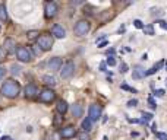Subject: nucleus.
Listing matches in <instances>:
<instances>
[{
    "label": "nucleus",
    "mask_w": 167,
    "mask_h": 140,
    "mask_svg": "<svg viewBox=\"0 0 167 140\" xmlns=\"http://www.w3.org/2000/svg\"><path fill=\"white\" fill-rule=\"evenodd\" d=\"M122 89H125V91H131V92H136V89H134V88H131V86H127V85H125V83H123V85H122Z\"/></svg>",
    "instance_id": "obj_32"
},
{
    "label": "nucleus",
    "mask_w": 167,
    "mask_h": 140,
    "mask_svg": "<svg viewBox=\"0 0 167 140\" xmlns=\"http://www.w3.org/2000/svg\"><path fill=\"white\" fill-rule=\"evenodd\" d=\"M166 69H167V61H166Z\"/></svg>",
    "instance_id": "obj_44"
},
{
    "label": "nucleus",
    "mask_w": 167,
    "mask_h": 140,
    "mask_svg": "<svg viewBox=\"0 0 167 140\" xmlns=\"http://www.w3.org/2000/svg\"><path fill=\"white\" fill-rule=\"evenodd\" d=\"M148 104H150V107L153 108V109H155V108H157V104L154 102V99H153V98H151V96L148 98Z\"/></svg>",
    "instance_id": "obj_30"
},
{
    "label": "nucleus",
    "mask_w": 167,
    "mask_h": 140,
    "mask_svg": "<svg viewBox=\"0 0 167 140\" xmlns=\"http://www.w3.org/2000/svg\"><path fill=\"white\" fill-rule=\"evenodd\" d=\"M43 82L46 83L47 86H54V85H56V79H54L53 76H50V74L43 76Z\"/></svg>",
    "instance_id": "obj_17"
},
{
    "label": "nucleus",
    "mask_w": 167,
    "mask_h": 140,
    "mask_svg": "<svg viewBox=\"0 0 167 140\" xmlns=\"http://www.w3.org/2000/svg\"><path fill=\"white\" fill-rule=\"evenodd\" d=\"M0 31H2V27H0Z\"/></svg>",
    "instance_id": "obj_46"
},
{
    "label": "nucleus",
    "mask_w": 167,
    "mask_h": 140,
    "mask_svg": "<svg viewBox=\"0 0 167 140\" xmlns=\"http://www.w3.org/2000/svg\"><path fill=\"white\" fill-rule=\"evenodd\" d=\"M2 47H3V48H5V50L7 51V54L16 53V44H15V41L12 40V38H6Z\"/></svg>",
    "instance_id": "obj_10"
},
{
    "label": "nucleus",
    "mask_w": 167,
    "mask_h": 140,
    "mask_svg": "<svg viewBox=\"0 0 167 140\" xmlns=\"http://www.w3.org/2000/svg\"><path fill=\"white\" fill-rule=\"evenodd\" d=\"M7 57V51L3 48V47H0V61H5Z\"/></svg>",
    "instance_id": "obj_23"
},
{
    "label": "nucleus",
    "mask_w": 167,
    "mask_h": 140,
    "mask_svg": "<svg viewBox=\"0 0 167 140\" xmlns=\"http://www.w3.org/2000/svg\"><path fill=\"white\" fill-rule=\"evenodd\" d=\"M163 64H164V61H163V60L158 61V63H155V66H154V69H155V70L158 72V70H160L161 67H163Z\"/></svg>",
    "instance_id": "obj_33"
},
{
    "label": "nucleus",
    "mask_w": 167,
    "mask_h": 140,
    "mask_svg": "<svg viewBox=\"0 0 167 140\" xmlns=\"http://www.w3.org/2000/svg\"><path fill=\"white\" fill-rule=\"evenodd\" d=\"M106 63L108 64V66H116V60H114V57H108Z\"/></svg>",
    "instance_id": "obj_29"
},
{
    "label": "nucleus",
    "mask_w": 167,
    "mask_h": 140,
    "mask_svg": "<svg viewBox=\"0 0 167 140\" xmlns=\"http://www.w3.org/2000/svg\"><path fill=\"white\" fill-rule=\"evenodd\" d=\"M28 40L29 41H34V40H38V37H40V32L38 31H29V32L27 34Z\"/></svg>",
    "instance_id": "obj_20"
},
{
    "label": "nucleus",
    "mask_w": 167,
    "mask_h": 140,
    "mask_svg": "<svg viewBox=\"0 0 167 140\" xmlns=\"http://www.w3.org/2000/svg\"><path fill=\"white\" fill-rule=\"evenodd\" d=\"M107 45V41H103V42H100V44H98V47H100V48H101V47H106Z\"/></svg>",
    "instance_id": "obj_40"
},
{
    "label": "nucleus",
    "mask_w": 167,
    "mask_h": 140,
    "mask_svg": "<svg viewBox=\"0 0 167 140\" xmlns=\"http://www.w3.org/2000/svg\"><path fill=\"white\" fill-rule=\"evenodd\" d=\"M53 35L51 34H41L40 37H38V40H37V45L40 47L41 51H48V50H51V47H53Z\"/></svg>",
    "instance_id": "obj_2"
},
{
    "label": "nucleus",
    "mask_w": 167,
    "mask_h": 140,
    "mask_svg": "<svg viewBox=\"0 0 167 140\" xmlns=\"http://www.w3.org/2000/svg\"><path fill=\"white\" fill-rule=\"evenodd\" d=\"M145 76H147V72H145L142 67L135 66L134 73H132V77H134V79H142V77H145Z\"/></svg>",
    "instance_id": "obj_14"
},
{
    "label": "nucleus",
    "mask_w": 167,
    "mask_h": 140,
    "mask_svg": "<svg viewBox=\"0 0 167 140\" xmlns=\"http://www.w3.org/2000/svg\"><path fill=\"white\" fill-rule=\"evenodd\" d=\"M51 34H53L56 38H65V37H66V31H65L63 27L59 25V23L53 25V28H51Z\"/></svg>",
    "instance_id": "obj_13"
},
{
    "label": "nucleus",
    "mask_w": 167,
    "mask_h": 140,
    "mask_svg": "<svg viewBox=\"0 0 167 140\" xmlns=\"http://www.w3.org/2000/svg\"><path fill=\"white\" fill-rule=\"evenodd\" d=\"M120 72H122V73H126V72H127V64H126V63H122V64H120Z\"/></svg>",
    "instance_id": "obj_34"
},
{
    "label": "nucleus",
    "mask_w": 167,
    "mask_h": 140,
    "mask_svg": "<svg viewBox=\"0 0 167 140\" xmlns=\"http://www.w3.org/2000/svg\"><path fill=\"white\" fill-rule=\"evenodd\" d=\"M67 102L66 101H63V99H60V101H57V105H56V109H57V113L60 114V115H63V114H66V111H67Z\"/></svg>",
    "instance_id": "obj_16"
},
{
    "label": "nucleus",
    "mask_w": 167,
    "mask_h": 140,
    "mask_svg": "<svg viewBox=\"0 0 167 140\" xmlns=\"http://www.w3.org/2000/svg\"><path fill=\"white\" fill-rule=\"evenodd\" d=\"M107 54H108V56H110V54H114V50H113V48H110V50L107 51Z\"/></svg>",
    "instance_id": "obj_42"
},
{
    "label": "nucleus",
    "mask_w": 167,
    "mask_h": 140,
    "mask_svg": "<svg viewBox=\"0 0 167 140\" xmlns=\"http://www.w3.org/2000/svg\"><path fill=\"white\" fill-rule=\"evenodd\" d=\"M100 70H103V72L106 70V63H104V61H103V63L100 64Z\"/></svg>",
    "instance_id": "obj_39"
},
{
    "label": "nucleus",
    "mask_w": 167,
    "mask_h": 140,
    "mask_svg": "<svg viewBox=\"0 0 167 140\" xmlns=\"http://www.w3.org/2000/svg\"><path fill=\"white\" fill-rule=\"evenodd\" d=\"M44 15H46L47 19H51L57 15V5L54 2H47L44 5Z\"/></svg>",
    "instance_id": "obj_6"
},
{
    "label": "nucleus",
    "mask_w": 167,
    "mask_h": 140,
    "mask_svg": "<svg viewBox=\"0 0 167 140\" xmlns=\"http://www.w3.org/2000/svg\"><path fill=\"white\" fill-rule=\"evenodd\" d=\"M75 73V64L74 61H66L63 67L60 69V76L62 79H69V77H72V74Z\"/></svg>",
    "instance_id": "obj_4"
},
{
    "label": "nucleus",
    "mask_w": 167,
    "mask_h": 140,
    "mask_svg": "<svg viewBox=\"0 0 167 140\" xmlns=\"http://www.w3.org/2000/svg\"><path fill=\"white\" fill-rule=\"evenodd\" d=\"M151 130H153V133H157V126L153 124V128H151Z\"/></svg>",
    "instance_id": "obj_41"
},
{
    "label": "nucleus",
    "mask_w": 167,
    "mask_h": 140,
    "mask_svg": "<svg viewBox=\"0 0 167 140\" xmlns=\"http://www.w3.org/2000/svg\"><path fill=\"white\" fill-rule=\"evenodd\" d=\"M16 57H18V60L22 61V63H28V61H31V51L28 50L27 47L24 45H18L16 47Z\"/></svg>",
    "instance_id": "obj_3"
},
{
    "label": "nucleus",
    "mask_w": 167,
    "mask_h": 140,
    "mask_svg": "<svg viewBox=\"0 0 167 140\" xmlns=\"http://www.w3.org/2000/svg\"><path fill=\"white\" fill-rule=\"evenodd\" d=\"M158 23H160V27L163 28V29H166V31H167V22H164V20H160Z\"/></svg>",
    "instance_id": "obj_37"
},
{
    "label": "nucleus",
    "mask_w": 167,
    "mask_h": 140,
    "mask_svg": "<svg viewBox=\"0 0 167 140\" xmlns=\"http://www.w3.org/2000/svg\"><path fill=\"white\" fill-rule=\"evenodd\" d=\"M53 124H54L56 127H57V126H60V124H62V117H60V115H56V117H54Z\"/></svg>",
    "instance_id": "obj_27"
},
{
    "label": "nucleus",
    "mask_w": 167,
    "mask_h": 140,
    "mask_svg": "<svg viewBox=\"0 0 167 140\" xmlns=\"http://www.w3.org/2000/svg\"><path fill=\"white\" fill-rule=\"evenodd\" d=\"M2 140H12V139H10L9 136H3V137H2Z\"/></svg>",
    "instance_id": "obj_43"
},
{
    "label": "nucleus",
    "mask_w": 167,
    "mask_h": 140,
    "mask_svg": "<svg viewBox=\"0 0 167 140\" xmlns=\"http://www.w3.org/2000/svg\"><path fill=\"white\" fill-rule=\"evenodd\" d=\"M21 92V86L19 83L13 79H7L5 83H3V86H2V93H3V96H6V98H10V99H13L16 98Z\"/></svg>",
    "instance_id": "obj_1"
},
{
    "label": "nucleus",
    "mask_w": 167,
    "mask_h": 140,
    "mask_svg": "<svg viewBox=\"0 0 167 140\" xmlns=\"http://www.w3.org/2000/svg\"><path fill=\"white\" fill-rule=\"evenodd\" d=\"M37 93H38V89H37V86H35L34 83H29V85L25 86V96H27L28 99L35 98V96H37Z\"/></svg>",
    "instance_id": "obj_11"
},
{
    "label": "nucleus",
    "mask_w": 167,
    "mask_h": 140,
    "mask_svg": "<svg viewBox=\"0 0 167 140\" xmlns=\"http://www.w3.org/2000/svg\"><path fill=\"white\" fill-rule=\"evenodd\" d=\"M5 74H6V69H5V67H0V79H2Z\"/></svg>",
    "instance_id": "obj_38"
},
{
    "label": "nucleus",
    "mask_w": 167,
    "mask_h": 140,
    "mask_svg": "<svg viewBox=\"0 0 167 140\" xmlns=\"http://www.w3.org/2000/svg\"><path fill=\"white\" fill-rule=\"evenodd\" d=\"M48 69L53 70V72L60 70L62 69V59L60 57H53V59H50V60H48Z\"/></svg>",
    "instance_id": "obj_12"
},
{
    "label": "nucleus",
    "mask_w": 167,
    "mask_h": 140,
    "mask_svg": "<svg viewBox=\"0 0 167 140\" xmlns=\"http://www.w3.org/2000/svg\"><path fill=\"white\" fill-rule=\"evenodd\" d=\"M82 113H84V108H82V105H81L79 102H76V104L72 105V115H74L75 118L82 117Z\"/></svg>",
    "instance_id": "obj_15"
},
{
    "label": "nucleus",
    "mask_w": 167,
    "mask_h": 140,
    "mask_svg": "<svg viewBox=\"0 0 167 140\" xmlns=\"http://www.w3.org/2000/svg\"><path fill=\"white\" fill-rule=\"evenodd\" d=\"M101 115V108L100 105H97V104H93V105H89V109H88V118L93 121H98Z\"/></svg>",
    "instance_id": "obj_8"
},
{
    "label": "nucleus",
    "mask_w": 167,
    "mask_h": 140,
    "mask_svg": "<svg viewBox=\"0 0 167 140\" xmlns=\"http://www.w3.org/2000/svg\"><path fill=\"white\" fill-rule=\"evenodd\" d=\"M89 28H91V25H89L88 20H79V22L75 25L74 31L78 37H84V35H87V32L89 31Z\"/></svg>",
    "instance_id": "obj_5"
},
{
    "label": "nucleus",
    "mask_w": 167,
    "mask_h": 140,
    "mask_svg": "<svg viewBox=\"0 0 167 140\" xmlns=\"http://www.w3.org/2000/svg\"><path fill=\"white\" fill-rule=\"evenodd\" d=\"M134 25H135V28H138V29H144V23H142L139 19H135Z\"/></svg>",
    "instance_id": "obj_26"
},
{
    "label": "nucleus",
    "mask_w": 167,
    "mask_h": 140,
    "mask_svg": "<svg viewBox=\"0 0 167 140\" xmlns=\"http://www.w3.org/2000/svg\"><path fill=\"white\" fill-rule=\"evenodd\" d=\"M54 98H56V93H54V91H51V89H43L40 93V101L41 102H44V104H50V102H53Z\"/></svg>",
    "instance_id": "obj_7"
},
{
    "label": "nucleus",
    "mask_w": 167,
    "mask_h": 140,
    "mask_svg": "<svg viewBox=\"0 0 167 140\" xmlns=\"http://www.w3.org/2000/svg\"><path fill=\"white\" fill-rule=\"evenodd\" d=\"M0 20H2V22H6L7 20V10H6L5 3L0 5Z\"/></svg>",
    "instance_id": "obj_18"
},
{
    "label": "nucleus",
    "mask_w": 167,
    "mask_h": 140,
    "mask_svg": "<svg viewBox=\"0 0 167 140\" xmlns=\"http://www.w3.org/2000/svg\"><path fill=\"white\" fill-rule=\"evenodd\" d=\"M76 136V128L74 126H66L60 128V137L62 139H72Z\"/></svg>",
    "instance_id": "obj_9"
},
{
    "label": "nucleus",
    "mask_w": 167,
    "mask_h": 140,
    "mask_svg": "<svg viewBox=\"0 0 167 140\" xmlns=\"http://www.w3.org/2000/svg\"><path fill=\"white\" fill-rule=\"evenodd\" d=\"M10 69H12V73H13V74H19L21 73V67L16 66V64H13Z\"/></svg>",
    "instance_id": "obj_28"
},
{
    "label": "nucleus",
    "mask_w": 167,
    "mask_h": 140,
    "mask_svg": "<svg viewBox=\"0 0 167 140\" xmlns=\"http://www.w3.org/2000/svg\"><path fill=\"white\" fill-rule=\"evenodd\" d=\"M155 137H157L158 140H167V134L161 133V131H157V133H155Z\"/></svg>",
    "instance_id": "obj_25"
},
{
    "label": "nucleus",
    "mask_w": 167,
    "mask_h": 140,
    "mask_svg": "<svg viewBox=\"0 0 167 140\" xmlns=\"http://www.w3.org/2000/svg\"><path fill=\"white\" fill-rule=\"evenodd\" d=\"M155 96L163 98V96H164V89H157V91H155Z\"/></svg>",
    "instance_id": "obj_31"
},
{
    "label": "nucleus",
    "mask_w": 167,
    "mask_h": 140,
    "mask_svg": "<svg viewBox=\"0 0 167 140\" xmlns=\"http://www.w3.org/2000/svg\"><path fill=\"white\" fill-rule=\"evenodd\" d=\"M136 104H138V101L136 99H131V101H127V107H135V105H136Z\"/></svg>",
    "instance_id": "obj_35"
},
{
    "label": "nucleus",
    "mask_w": 167,
    "mask_h": 140,
    "mask_svg": "<svg viewBox=\"0 0 167 140\" xmlns=\"http://www.w3.org/2000/svg\"><path fill=\"white\" fill-rule=\"evenodd\" d=\"M144 32L147 34V35H154V27H153V23L145 25V27H144Z\"/></svg>",
    "instance_id": "obj_21"
},
{
    "label": "nucleus",
    "mask_w": 167,
    "mask_h": 140,
    "mask_svg": "<svg viewBox=\"0 0 167 140\" xmlns=\"http://www.w3.org/2000/svg\"><path fill=\"white\" fill-rule=\"evenodd\" d=\"M166 86H167V79H166Z\"/></svg>",
    "instance_id": "obj_45"
},
{
    "label": "nucleus",
    "mask_w": 167,
    "mask_h": 140,
    "mask_svg": "<svg viewBox=\"0 0 167 140\" xmlns=\"http://www.w3.org/2000/svg\"><path fill=\"white\" fill-rule=\"evenodd\" d=\"M91 128H93V121L89 120V118H85V120L82 121V130H84L85 133H88Z\"/></svg>",
    "instance_id": "obj_19"
},
{
    "label": "nucleus",
    "mask_w": 167,
    "mask_h": 140,
    "mask_svg": "<svg viewBox=\"0 0 167 140\" xmlns=\"http://www.w3.org/2000/svg\"><path fill=\"white\" fill-rule=\"evenodd\" d=\"M78 139H79V140H91V139H89V134L85 133V131H82V133L78 134Z\"/></svg>",
    "instance_id": "obj_24"
},
{
    "label": "nucleus",
    "mask_w": 167,
    "mask_h": 140,
    "mask_svg": "<svg viewBox=\"0 0 167 140\" xmlns=\"http://www.w3.org/2000/svg\"><path fill=\"white\" fill-rule=\"evenodd\" d=\"M155 72H157V70H155L154 67H151L150 70H147V76H151V74H154V73H155Z\"/></svg>",
    "instance_id": "obj_36"
},
{
    "label": "nucleus",
    "mask_w": 167,
    "mask_h": 140,
    "mask_svg": "<svg viewBox=\"0 0 167 140\" xmlns=\"http://www.w3.org/2000/svg\"><path fill=\"white\" fill-rule=\"evenodd\" d=\"M153 120V114L150 113H142V123H148Z\"/></svg>",
    "instance_id": "obj_22"
}]
</instances>
